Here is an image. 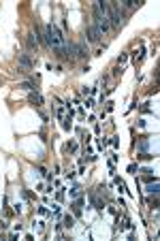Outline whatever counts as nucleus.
<instances>
[{
	"mask_svg": "<svg viewBox=\"0 0 160 241\" xmlns=\"http://www.w3.org/2000/svg\"><path fill=\"white\" fill-rule=\"evenodd\" d=\"M28 103H30V105H34V107H41V105H43V96L36 92V90H32L30 96H28Z\"/></svg>",
	"mask_w": 160,
	"mask_h": 241,
	"instance_id": "nucleus-1",
	"label": "nucleus"
},
{
	"mask_svg": "<svg viewBox=\"0 0 160 241\" xmlns=\"http://www.w3.org/2000/svg\"><path fill=\"white\" fill-rule=\"evenodd\" d=\"M17 64H19V66H21V68H28V71H30V68L34 66V62H32L30 58L26 56V54H21V56L17 58Z\"/></svg>",
	"mask_w": 160,
	"mask_h": 241,
	"instance_id": "nucleus-2",
	"label": "nucleus"
},
{
	"mask_svg": "<svg viewBox=\"0 0 160 241\" xmlns=\"http://www.w3.org/2000/svg\"><path fill=\"white\" fill-rule=\"evenodd\" d=\"M75 58H88V49L83 47V43L75 45Z\"/></svg>",
	"mask_w": 160,
	"mask_h": 241,
	"instance_id": "nucleus-3",
	"label": "nucleus"
},
{
	"mask_svg": "<svg viewBox=\"0 0 160 241\" xmlns=\"http://www.w3.org/2000/svg\"><path fill=\"white\" fill-rule=\"evenodd\" d=\"M98 37H100V32H98L94 26H90V28H88V41H90V43H96Z\"/></svg>",
	"mask_w": 160,
	"mask_h": 241,
	"instance_id": "nucleus-4",
	"label": "nucleus"
},
{
	"mask_svg": "<svg viewBox=\"0 0 160 241\" xmlns=\"http://www.w3.org/2000/svg\"><path fill=\"white\" fill-rule=\"evenodd\" d=\"M64 226H66V228H73V226H75V220H73V216H69V213L64 216Z\"/></svg>",
	"mask_w": 160,
	"mask_h": 241,
	"instance_id": "nucleus-5",
	"label": "nucleus"
},
{
	"mask_svg": "<svg viewBox=\"0 0 160 241\" xmlns=\"http://www.w3.org/2000/svg\"><path fill=\"white\" fill-rule=\"evenodd\" d=\"M28 47H30V49H36V37L34 34H28Z\"/></svg>",
	"mask_w": 160,
	"mask_h": 241,
	"instance_id": "nucleus-6",
	"label": "nucleus"
},
{
	"mask_svg": "<svg viewBox=\"0 0 160 241\" xmlns=\"http://www.w3.org/2000/svg\"><path fill=\"white\" fill-rule=\"evenodd\" d=\"M147 192H152V194L156 196V194H158V182H154V184L147 186Z\"/></svg>",
	"mask_w": 160,
	"mask_h": 241,
	"instance_id": "nucleus-7",
	"label": "nucleus"
},
{
	"mask_svg": "<svg viewBox=\"0 0 160 241\" xmlns=\"http://www.w3.org/2000/svg\"><path fill=\"white\" fill-rule=\"evenodd\" d=\"M92 203L96 205V209H103V207H105V203H103V201H100L98 196H92Z\"/></svg>",
	"mask_w": 160,
	"mask_h": 241,
	"instance_id": "nucleus-8",
	"label": "nucleus"
},
{
	"mask_svg": "<svg viewBox=\"0 0 160 241\" xmlns=\"http://www.w3.org/2000/svg\"><path fill=\"white\" fill-rule=\"evenodd\" d=\"M147 145H149V141H147V139H143L141 143H139V149H141L143 154H145V151H147Z\"/></svg>",
	"mask_w": 160,
	"mask_h": 241,
	"instance_id": "nucleus-9",
	"label": "nucleus"
},
{
	"mask_svg": "<svg viewBox=\"0 0 160 241\" xmlns=\"http://www.w3.org/2000/svg\"><path fill=\"white\" fill-rule=\"evenodd\" d=\"M66 149H69V151H77V143H75V141H69V143H66Z\"/></svg>",
	"mask_w": 160,
	"mask_h": 241,
	"instance_id": "nucleus-10",
	"label": "nucleus"
},
{
	"mask_svg": "<svg viewBox=\"0 0 160 241\" xmlns=\"http://www.w3.org/2000/svg\"><path fill=\"white\" fill-rule=\"evenodd\" d=\"M115 186L120 188V192H126V186H124V182H122V179H115Z\"/></svg>",
	"mask_w": 160,
	"mask_h": 241,
	"instance_id": "nucleus-11",
	"label": "nucleus"
},
{
	"mask_svg": "<svg viewBox=\"0 0 160 241\" xmlns=\"http://www.w3.org/2000/svg\"><path fill=\"white\" fill-rule=\"evenodd\" d=\"M111 145H113V147H120V139H118V137H111Z\"/></svg>",
	"mask_w": 160,
	"mask_h": 241,
	"instance_id": "nucleus-12",
	"label": "nucleus"
},
{
	"mask_svg": "<svg viewBox=\"0 0 160 241\" xmlns=\"http://www.w3.org/2000/svg\"><path fill=\"white\" fill-rule=\"evenodd\" d=\"M126 58H128V56H126V54H122V56L118 58V64H124V62H126Z\"/></svg>",
	"mask_w": 160,
	"mask_h": 241,
	"instance_id": "nucleus-13",
	"label": "nucleus"
},
{
	"mask_svg": "<svg viewBox=\"0 0 160 241\" xmlns=\"http://www.w3.org/2000/svg\"><path fill=\"white\" fill-rule=\"evenodd\" d=\"M86 107H94V98H88V100H86Z\"/></svg>",
	"mask_w": 160,
	"mask_h": 241,
	"instance_id": "nucleus-14",
	"label": "nucleus"
}]
</instances>
